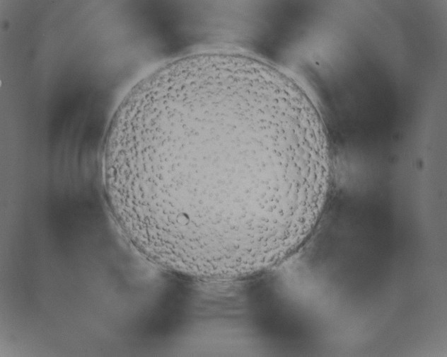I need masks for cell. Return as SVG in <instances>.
Masks as SVG:
<instances>
[{"instance_id": "cell-1", "label": "cell", "mask_w": 447, "mask_h": 357, "mask_svg": "<svg viewBox=\"0 0 447 357\" xmlns=\"http://www.w3.org/2000/svg\"><path fill=\"white\" fill-rule=\"evenodd\" d=\"M332 174L303 110L254 81L168 86L146 112L121 178L140 242L170 265L236 276L295 251Z\"/></svg>"}]
</instances>
